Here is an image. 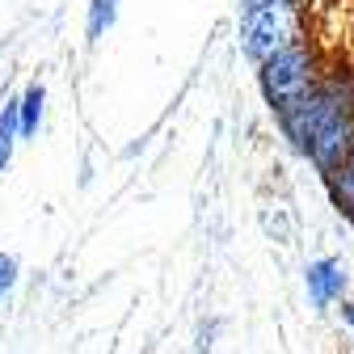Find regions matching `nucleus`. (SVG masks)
<instances>
[{
  "instance_id": "nucleus-1",
  "label": "nucleus",
  "mask_w": 354,
  "mask_h": 354,
  "mask_svg": "<svg viewBox=\"0 0 354 354\" xmlns=\"http://www.w3.org/2000/svg\"><path fill=\"white\" fill-rule=\"evenodd\" d=\"M274 122L283 140H291L295 152H304L317 165V173L329 177L354 148V68H325L313 93L274 114Z\"/></svg>"
},
{
  "instance_id": "nucleus-2",
  "label": "nucleus",
  "mask_w": 354,
  "mask_h": 354,
  "mask_svg": "<svg viewBox=\"0 0 354 354\" xmlns=\"http://www.w3.org/2000/svg\"><path fill=\"white\" fill-rule=\"evenodd\" d=\"M308 42V17L304 0H274L261 9H241V51L261 68L291 47Z\"/></svg>"
},
{
  "instance_id": "nucleus-3",
  "label": "nucleus",
  "mask_w": 354,
  "mask_h": 354,
  "mask_svg": "<svg viewBox=\"0 0 354 354\" xmlns=\"http://www.w3.org/2000/svg\"><path fill=\"white\" fill-rule=\"evenodd\" d=\"M321 76H325V59H321V51L313 47V42H299V47H291V51H283L274 59H266L257 68L261 97H266V106H270L274 114H283L287 106L304 102L321 84Z\"/></svg>"
},
{
  "instance_id": "nucleus-4",
  "label": "nucleus",
  "mask_w": 354,
  "mask_h": 354,
  "mask_svg": "<svg viewBox=\"0 0 354 354\" xmlns=\"http://www.w3.org/2000/svg\"><path fill=\"white\" fill-rule=\"evenodd\" d=\"M304 291L308 299H313L317 313H325V308L333 304H346L350 295V274H346V261L342 257H313L304 266Z\"/></svg>"
},
{
  "instance_id": "nucleus-5",
  "label": "nucleus",
  "mask_w": 354,
  "mask_h": 354,
  "mask_svg": "<svg viewBox=\"0 0 354 354\" xmlns=\"http://www.w3.org/2000/svg\"><path fill=\"white\" fill-rule=\"evenodd\" d=\"M42 106H47V84L30 80L21 93H17V114H21V140L38 136V122H42Z\"/></svg>"
},
{
  "instance_id": "nucleus-6",
  "label": "nucleus",
  "mask_w": 354,
  "mask_h": 354,
  "mask_svg": "<svg viewBox=\"0 0 354 354\" xmlns=\"http://www.w3.org/2000/svg\"><path fill=\"white\" fill-rule=\"evenodd\" d=\"M325 182H329V194H333V207L350 219V224H354V148H350V156L325 177Z\"/></svg>"
},
{
  "instance_id": "nucleus-7",
  "label": "nucleus",
  "mask_w": 354,
  "mask_h": 354,
  "mask_svg": "<svg viewBox=\"0 0 354 354\" xmlns=\"http://www.w3.org/2000/svg\"><path fill=\"white\" fill-rule=\"evenodd\" d=\"M17 140H21V114H17V97H9L0 106V173L9 169Z\"/></svg>"
},
{
  "instance_id": "nucleus-8",
  "label": "nucleus",
  "mask_w": 354,
  "mask_h": 354,
  "mask_svg": "<svg viewBox=\"0 0 354 354\" xmlns=\"http://www.w3.org/2000/svg\"><path fill=\"white\" fill-rule=\"evenodd\" d=\"M118 17V0H88V21H84V34L88 42H97Z\"/></svg>"
},
{
  "instance_id": "nucleus-9",
  "label": "nucleus",
  "mask_w": 354,
  "mask_h": 354,
  "mask_svg": "<svg viewBox=\"0 0 354 354\" xmlns=\"http://www.w3.org/2000/svg\"><path fill=\"white\" fill-rule=\"evenodd\" d=\"M17 274H21L17 257H13V253H0V304H5V299L13 295V287H17Z\"/></svg>"
},
{
  "instance_id": "nucleus-10",
  "label": "nucleus",
  "mask_w": 354,
  "mask_h": 354,
  "mask_svg": "<svg viewBox=\"0 0 354 354\" xmlns=\"http://www.w3.org/2000/svg\"><path fill=\"white\" fill-rule=\"evenodd\" d=\"M342 321H346V329L354 333V295H350V299L342 304Z\"/></svg>"
},
{
  "instance_id": "nucleus-11",
  "label": "nucleus",
  "mask_w": 354,
  "mask_h": 354,
  "mask_svg": "<svg viewBox=\"0 0 354 354\" xmlns=\"http://www.w3.org/2000/svg\"><path fill=\"white\" fill-rule=\"evenodd\" d=\"M261 5H274V0H241V9H261Z\"/></svg>"
}]
</instances>
